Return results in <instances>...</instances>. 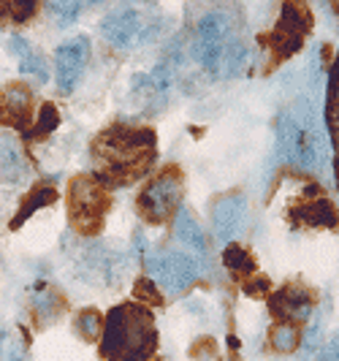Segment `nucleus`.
<instances>
[{
	"label": "nucleus",
	"instance_id": "nucleus-1",
	"mask_svg": "<svg viewBox=\"0 0 339 361\" xmlns=\"http://www.w3.org/2000/svg\"><path fill=\"white\" fill-rule=\"evenodd\" d=\"M92 152L104 180L128 185L149 171L155 161V133L147 128H106L95 139Z\"/></svg>",
	"mask_w": 339,
	"mask_h": 361
},
{
	"label": "nucleus",
	"instance_id": "nucleus-2",
	"mask_svg": "<svg viewBox=\"0 0 339 361\" xmlns=\"http://www.w3.org/2000/svg\"><path fill=\"white\" fill-rule=\"evenodd\" d=\"M104 356L109 361H144L155 353L158 331L149 310L120 305L104 324Z\"/></svg>",
	"mask_w": 339,
	"mask_h": 361
},
{
	"label": "nucleus",
	"instance_id": "nucleus-3",
	"mask_svg": "<svg viewBox=\"0 0 339 361\" xmlns=\"http://www.w3.org/2000/svg\"><path fill=\"white\" fill-rule=\"evenodd\" d=\"M106 188L95 177H76L68 185V212H71V226L79 234H98V228L104 226V215L109 212Z\"/></svg>",
	"mask_w": 339,
	"mask_h": 361
},
{
	"label": "nucleus",
	"instance_id": "nucleus-4",
	"mask_svg": "<svg viewBox=\"0 0 339 361\" xmlns=\"http://www.w3.org/2000/svg\"><path fill=\"white\" fill-rule=\"evenodd\" d=\"M179 201H182V171H179V166H166L142 190L136 209L144 220L163 223L177 212Z\"/></svg>",
	"mask_w": 339,
	"mask_h": 361
},
{
	"label": "nucleus",
	"instance_id": "nucleus-5",
	"mask_svg": "<svg viewBox=\"0 0 339 361\" xmlns=\"http://www.w3.org/2000/svg\"><path fill=\"white\" fill-rule=\"evenodd\" d=\"M161 22H152L139 8H117L101 22V36L106 38L114 49H133L142 47L149 38H155Z\"/></svg>",
	"mask_w": 339,
	"mask_h": 361
},
{
	"label": "nucleus",
	"instance_id": "nucleus-6",
	"mask_svg": "<svg viewBox=\"0 0 339 361\" xmlns=\"http://www.w3.org/2000/svg\"><path fill=\"white\" fill-rule=\"evenodd\" d=\"M147 271L168 293H185L196 283V261L179 250H158L147 255Z\"/></svg>",
	"mask_w": 339,
	"mask_h": 361
},
{
	"label": "nucleus",
	"instance_id": "nucleus-7",
	"mask_svg": "<svg viewBox=\"0 0 339 361\" xmlns=\"http://www.w3.org/2000/svg\"><path fill=\"white\" fill-rule=\"evenodd\" d=\"M312 27V19H309V11L304 6H293V3H285L283 6V17H280V25L271 30L269 36V49H271V63H280V60H288L293 52H299V47L304 44V38Z\"/></svg>",
	"mask_w": 339,
	"mask_h": 361
},
{
	"label": "nucleus",
	"instance_id": "nucleus-8",
	"mask_svg": "<svg viewBox=\"0 0 339 361\" xmlns=\"http://www.w3.org/2000/svg\"><path fill=\"white\" fill-rule=\"evenodd\" d=\"M90 60V41L85 36H76L66 44L57 47L54 52V79H57V87L60 92H73V87L79 85L82 73L87 68Z\"/></svg>",
	"mask_w": 339,
	"mask_h": 361
},
{
	"label": "nucleus",
	"instance_id": "nucleus-9",
	"mask_svg": "<svg viewBox=\"0 0 339 361\" xmlns=\"http://www.w3.org/2000/svg\"><path fill=\"white\" fill-rule=\"evenodd\" d=\"M33 114V95L30 87L22 82H11L0 92V123L11 126L17 130H25Z\"/></svg>",
	"mask_w": 339,
	"mask_h": 361
},
{
	"label": "nucleus",
	"instance_id": "nucleus-10",
	"mask_svg": "<svg viewBox=\"0 0 339 361\" xmlns=\"http://www.w3.org/2000/svg\"><path fill=\"white\" fill-rule=\"evenodd\" d=\"M269 305H271V312L280 315L283 321L299 324V321H307V315L312 312L315 296H312V290H307L304 286H285V288L277 290L271 296Z\"/></svg>",
	"mask_w": 339,
	"mask_h": 361
},
{
	"label": "nucleus",
	"instance_id": "nucleus-11",
	"mask_svg": "<svg viewBox=\"0 0 339 361\" xmlns=\"http://www.w3.org/2000/svg\"><path fill=\"white\" fill-rule=\"evenodd\" d=\"M245 217H247V199H245L242 193L223 196L212 209L217 239H223V242L233 239V236L239 234V228L245 226Z\"/></svg>",
	"mask_w": 339,
	"mask_h": 361
},
{
	"label": "nucleus",
	"instance_id": "nucleus-12",
	"mask_svg": "<svg viewBox=\"0 0 339 361\" xmlns=\"http://www.w3.org/2000/svg\"><path fill=\"white\" fill-rule=\"evenodd\" d=\"M290 217H299V223H304V226H326V228H334L339 223L337 207L326 196L302 201L296 209H290Z\"/></svg>",
	"mask_w": 339,
	"mask_h": 361
},
{
	"label": "nucleus",
	"instance_id": "nucleus-13",
	"mask_svg": "<svg viewBox=\"0 0 339 361\" xmlns=\"http://www.w3.org/2000/svg\"><path fill=\"white\" fill-rule=\"evenodd\" d=\"M8 52L17 54L19 71L27 73V76H36L38 82H47V63H44V57L30 47V41L14 36L8 41Z\"/></svg>",
	"mask_w": 339,
	"mask_h": 361
},
{
	"label": "nucleus",
	"instance_id": "nucleus-14",
	"mask_svg": "<svg viewBox=\"0 0 339 361\" xmlns=\"http://www.w3.org/2000/svg\"><path fill=\"white\" fill-rule=\"evenodd\" d=\"M299 133H302V126H299V117L296 111H283L280 114V126H277V147H280V155L285 161L296 163V149H299Z\"/></svg>",
	"mask_w": 339,
	"mask_h": 361
},
{
	"label": "nucleus",
	"instance_id": "nucleus-15",
	"mask_svg": "<svg viewBox=\"0 0 339 361\" xmlns=\"http://www.w3.org/2000/svg\"><path fill=\"white\" fill-rule=\"evenodd\" d=\"M174 231H177V239H182L185 245H190L198 253H207V239H204V231L196 223V217L190 215V209H179L177 217H174Z\"/></svg>",
	"mask_w": 339,
	"mask_h": 361
},
{
	"label": "nucleus",
	"instance_id": "nucleus-16",
	"mask_svg": "<svg viewBox=\"0 0 339 361\" xmlns=\"http://www.w3.org/2000/svg\"><path fill=\"white\" fill-rule=\"evenodd\" d=\"M302 343V329L299 324H290V321H280V324L271 329V348L280 350V353H293Z\"/></svg>",
	"mask_w": 339,
	"mask_h": 361
},
{
	"label": "nucleus",
	"instance_id": "nucleus-17",
	"mask_svg": "<svg viewBox=\"0 0 339 361\" xmlns=\"http://www.w3.org/2000/svg\"><path fill=\"white\" fill-rule=\"evenodd\" d=\"M223 261H226V267L231 271H236L239 277H245V274H250L255 271V258L247 247H242V245H228L226 247V253H223Z\"/></svg>",
	"mask_w": 339,
	"mask_h": 361
},
{
	"label": "nucleus",
	"instance_id": "nucleus-18",
	"mask_svg": "<svg viewBox=\"0 0 339 361\" xmlns=\"http://www.w3.org/2000/svg\"><path fill=\"white\" fill-rule=\"evenodd\" d=\"M57 199V190L54 188H36L27 199H25V204L19 207V212H17V220L11 223V228H17L19 223H25L27 217L36 212L38 207H44V204H52V201Z\"/></svg>",
	"mask_w": 339,
	"mask_h": 361
},
{
	"label": "nucleus",
	"instance_id": "nucleus-19",
	"mask_svg": "<svg viewBox=\"0 0 339 361\" xmlns=\"http://www.w3.org/2000/svg\"><path fill=\"white\" fill-rule=\"evenodd\" d=\"M73 329H76V334L82 337V340H98L101 337V329H104V318L95 312V310H82L79 315H76V321H73Z\"/></svg>",
	"mask_w": 339,
	"mask_h": 361
},
{
	"label": "nucleus",
	"instance_id": "nucleus-20",
	"mask_svg": "<svg viewBox=\"0 0 339 361\" xmlns=\"http://www.w3.org/2000/svg\"><path fill=\"white\" fill-rule=\"evenodd\" d=\"M36 3H0V25H17L36 14Z\"/></svg>",
	"mask_w": 339,
	"mask_h": 361
},
{
	"label": "nucleus",
	"instance_id": "nucleus-21",
	"mask_svg": "<svg viewBox=\"0 0 339 361\" xmlns=\"http://www.w3.org/2000/svg\"><path fill=\"white\" fill-rule=\"evenodd\" d=\"M47 8H49V14L57 19V25H60V27L73 25L76 17L82 14V3H76V0H54V3H49Z\"/></svg>",
	"mask_w": 339,
	"mask_h": 361
},
{
	"label": "nucleus",
	"instance_id": "nucleus-22",
	"mask_svg": "<svg viewBox=\"0 0 339 361\" xmlns=\"http://www.w3.org/2000/svg\"><path fill=\"white\" fill-rule=\"evenodd\" d=\"M0 361H27L25 343L14 331H0Z\"/></svg>",
	"mask_w": 339,
	"mask_h": 361
},
{
	"label": "nucleus",
	"instance_id": "nucleus-23",
	"mask_svg": "<svg viewBox=\"0 0 339 361\" xmlns=\"http://www.w3.org/2000/svg\"><path fill=\"white\" fill-rule=\"evenodd\" d=\"M63 307H66V299H63L57 290L44 288L41 299H38V310H41V315H44V318H54Z\"/></svg>",
	"mask_w": 339,
	"mask_h": 361
},
{
	"label": "nucleus",
	"instance_id": "nucleus-24",
	"mask_svg": "<svg viewBox=\"0 0 339 361\" xmlns=\"http://www.w3.org/2000/svg\"><path fill=\"white\" fill-rule=\"evenodd\" d=\"M57 123H60V117H57V111H54L52 104L41 106V117H38L36 136H47V133H52L54 128H57Z\"/></svg>",
	"mask_w": 339,
	"mask_h": 361
},
{
	"label": "nucleus",
	"instance_id": "nucleus-25",
	"mask_svg": "<svg viewBox=\"0 0 339 361\" xmlns=\"http://www.w3.org/2000/svg\"><path fill=\"white\" fill-rule=\"evenodd\" d=\"M136 296L144 299V302H149V305H161V293L155 288H149V283L147 280H139V286H136Z\"/></svg>",
	"mask_w": 339,
	"mask_h": 361
},
{
	"label": "nucleus",
	"instance_id": "nucleus-26",
	"mask_svg": "<svg viewBox=\"0 0 339 361\" xmlns=\"http://www.w3.org/2000/svg\"><path fill=\"white\" fill-rule=\"evenodd\" d=\"M318 361H339V334H334L328 343L323 345Z\"/></svg>",
	"mask_w": 339,
	"mask_h": 361
},
{
	"label": "nucleus",
	"instance_id": "nucleus-27",
	"mask_svg": "<svg viewBox=\"0 0 339 361\" xmlns=\"http://www.w3.org/2000/svg\"><path fill=\"white\" fill-rule=\"evenodd\" d=\"M209 345H214L212 340H198V348L193 345V356H212L214 350Z\"/></svg>",
	"mask_w": 339,
	"mask_h": 361
}]
</instances>
